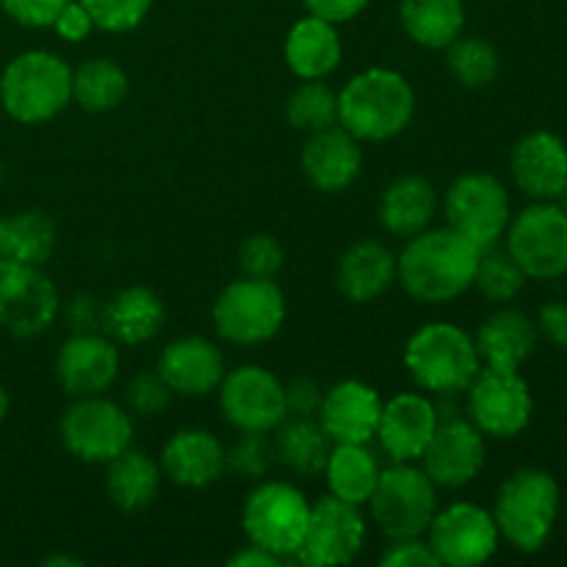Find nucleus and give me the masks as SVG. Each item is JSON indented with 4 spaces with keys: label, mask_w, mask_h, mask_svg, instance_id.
<instances>
[{
    "label": "nucleus",
    "mask_w": 567,
    "mask_h": 567,
    "mask_svg": "<svg viewBox=\"0 0 567 567\" xmlns=\"http://www.w3.org/2000/svg\"><path fill=\"white\" fill-rule=\"evenodd\" d=\"M482 249L452 227L421 230L396 258V280L413 299L443 305L474 288Z\"/></svg>",
    "instance_id": "obj_1"
},
{
    "label": "nucleus",
    "mask_w": 567,
    "mask_h": 567,
    "mask_svg": "<svg viewBox=\"0 0 567 567\" xmlns=\"http://www.w3.org/2000/svg\"><path fill=\"white\" fill-rule=\"evenodd\" d=\"M415 92L402 72L371 66L338 92V125L358 142H388L413 122Z\"/></svg>",
    "instance_id": "obj_2"
},
{
    "label": "nucleus",
    "mask_w": 567,
    "mask_h": 567,
    "mask_svg": "<svg viewBox=\"0 0 567 567\" xmlns=\"http://www.w3.org/2000/svg\"><path fill=\"white\" fill-rule=\"evenodd\" d=\"M559 507L563 491L548 471L518 468L502 482L491 513L502 540L520 554H537L551 540Z\"/></svg>",
    "instance_id": "obj_3"
},
{
    "label": "nucleus",
    "mask_w": 567,
    "mask_h": 567,
    "mask_svg": "<svg viewBox=\"0 0 567 567\" xmlns=\"http://www.w3.org/2000/svg\"><path fill=\"white\" fill-rule=\"evenodd\" d=\"M72 100V70L50 50H25L0 75V105L20 125H42Z\"/></svg>",
    "instance_id": "obj_4"
},
{
    "label": "nucleus",
    "mask_w": 567,
    "mask_h": 567,
    "mask_svg": "<svg viewBox=\"0 0 567 567\" xmlns=\"http://www.w3.org/2000/svg\"><path fill=\"white\" fill-rule=\"evenodd\" d=\"M404 365L415 385L435 396L465 391L480 374L482 360L474 336L449 321H430L410 336L404 347Z\"/></svg>",
    "instance_id": "obj_5"
},
{
    "label": "nucleus",
    "mask_w": 567,
    "mask_h": 567,
    "mask_svg": "<svg viewBox=\"0 0 567 567\" xmlns=\"http://www.w3.org/2000/svg\"><path fill=\"white\" fill-rule=\"evenodd\" d=\"M371 518L388 540L424 537L437 513V485L413 463H393L369 498Z\"/></svg>",
    "instance_id": "obj_6"
},
{
    "label": "nucleus",
    "mask_w": 567,
    "mask_h": 567,
    "mask_svg": "<svg viewBox=\"0 0 567 567\" xmlns=\"http://www.w3.org/2000/svg\"><path fill=\"white\" fill-rule=\"evenodd\" d=\"M286 321V293L275 280L247 277L221 288L214 302V327L227 343L258 347L271 341Z\"/></svg>",
    "instance_id": "obj_7"
},
{
    "label": "nucleus",
    "mask_w": 567,
    "mask_h": 567,
    "mask_svg": "<svg viewBox=\"0 0 567 567\" xmlns=\"http://www.w3.org/2000/svg\"><path fill=\"white\" fill-rule=\"evenodd\" d=\"M310 502L288 482H260L241 509L244 535L252 546L266 548L280 559L299 551L308 532Z\"/></svg>",
    "instance_id": "obj_8"
},
{
    "label": "nucleus",
    "mask_w": 567,
    "mask_h": 567,
    "mask_svg": "<svg viewBox=\"0 0 567 567\" xmlns=\"http://www.w3.org/2000/svg\"><path fill=\"white\" fill-rule=\"evenodd\" d=\"M61 443L81 463L105 465L133 443V419L100 393L78 396L61 415Z\"/></svg>",
    "instance_id": "obj_9"
},
{
    "label": "nucleus",
    "mask_w": 567,
    "mask_h": 567,
    "mask_svg": "<svg viewBox=\"0 0 567 567\" xmlns=\"http://www.w3.org/2000/svg\"><path fill=\"white\" fill-rule=\"evenodd\" d=\"M443 210H446L449 227L480 249L496 247L513 219L507 188L487 172L460 175L449 186Z\"/></svg>",
    "instance_id": "obj_10"
},
{
    "label": "nucleus",
    "mask_w": 567,
    "mask_h": 567,
    "mask_svg": "<svg viewBox=\"0 0 567 567\" xmlns=\"http://www.w3.org/2000/svg\"><path fill=\"white\" fill-rule=\"evenodd\" d=\"M468 415L471 424L487 437L509 441L518 437L535 415L529 382L518 369H493L482 365L468 388Z\"/></svg>",
    "instance_id": "obj_11"
},
{
    "label": "nucleus",
    "mask_w": 567,
    "mask_h": 567,
    "mask_svg": "<svg viewBox=\"0 0 567 567\" xmlns=\"http://www.w3.org/2000/svg\"><path fill=\"white\" fill-rule=\"evenodd\" d=\"M507 252L529 280L567 275V214L557 203H535L509 219Z\"/></svg>",
    "instance_id": "obj_12"
},
{
    "label": "nucleus",
    "mask_w": 567,
    "mask_h": 567,
    "mask_svg": "<svg viewBox=\"0 0 567 567\" xmlns=\"http://www.w3.org/2000/svg\"><path fill=\"white\" fill-rule=\"evenodd\" d=\"M426 543L441 565L476 567L496 557L502 535L491 509L457 502L437 509L426 529Z\"/></svg>",
    "instance_id": "obj_13"
},
{
    "label": "nucleus",
    "mask_w": 567,
    "mask_h": 567,
    "mask_svg": "<svg viewBox=\"0 0 567 567\" xmlns=\"http://www.w3.org/2000/svg\"><path fill=\"white\" fill-rule=\"evenodd\" d=\"M219 404L227 424L238 432H275L288 419L286 388L260 365H238L221 377Z\"/></svg>",
    "instance_id": "obj_14"
},
{
    "label": "nucleus",
    "mask_w": 567,
    "mask_h": 567,
    "mask_svg": "<svg viewBox=\"0 0 567 567\" xmlns=\"http://www.w3.org/2000/svg\"><path fill=\"white\" fill-rule=\"evenodd\" d=\"M365 520L360 507L341 502L330 493L310 504V520L305 540L293 557L308 567L347 565L363 551Z\"/></svg>",
    "instance_id": "obj_15"
},
{
    "label": "nucleus",
    "mask_w": 567,
    "mask_h": 567,
    "mask_svg": "<svg viewBox=\"0 0 567 567\" xmlns=\"http://www.w3.org/2000/svg\"><path fill=\"white\" fill-rule=\"evenodd\" d=\"M61 310L59 291L42 266L0 271V327L14 338L42 336Z\"/></svg>",
    "instance_id": "obj_16"
},
{
    "label": "nucleus",
    "mask_w": 567,
    "mask_h": 567,
    "mask_svg": "<svg viewBox=\"0 0 567 567\" xmlns=\"http://www.w3.org/2000/svg\"><path fill=\"white\" fill-rule=\"evenodd\" d=\"M487 460L485 435L465 419H441L430 446L421 454L424 474L435 482L437 487H457L471 485L482 474Z\"/></svg>",
    "instance_id": "obj_17"
},
{
    "label": "nucleus",
    "mask_w": 567,
    "mask_h": 567,
    "mask_svg": "<svg viewBox=\"0 0 567 567\" xmlns=\"http://www.w3.org/2000/svg\"><path fill=\"white\" fill-rule=\"evenodd\" d=\"M441 424V410L424 393H399L382 402L377 437L393 463H415Z\"/></svg>",
    "instance_id": "obj_18"
},
{
    "label": "nucleus",
    "mask_w": 567,
    "mask_h": 567,
    "mask_svg": "<svg viewBox=\"0 0 567 567\" xmlns=\"http://www.w3.org/2000/svg\"><path fill=\"white\" fill-rule=\"evenodd\" d=\"M509 172L520 192L535 203H557L567 183V144L551 131H532L509 155Z\"/></svg>",
    "instance_id": "obj_19"
},
{
    "label": "nucleus",
    "mask_w": 567,
    "mask_h": 567,
    "mask_svg": "<svg viewBox=\"0 0 567 567\" xmlns=\"http://www.w3.org/2000/svg\"><path fill=\"white\" fill-rule=\"evenodd\" d=\"M120 374V352L109 336L75 332L55 358V377L70 396H97Z\"/></svg>",
    "instance_id": "obj_20"
},
{
    "label": "nucleus",
    "mask_w": 567,
    "mask_h": 567,
    "mask_svg": "<svg viewBox=\"0 0 567 567\" xmlns=\"http://www.w3.org/2000/svg\"><path fill=\"white\" fill-rule=\"evenodd\" d=\"M382 399L360 380H341L321 396L316 421L332 443H369L380 426Z\"/></svg>",
    "instance_id": "obj_21"
},
{
    "label": "nucleus",
    "mask_w": 567,
    "mask_h": 567,
    "mask_svg": "<svg viewBox=\"0 0 567 567\" xmlns=\"http://www.w3.org/2000/svg\"><path fill=\"white\" fill-rule=\"evenodd\" d=\"M155 371L175 396H208L225 377V358L208 338L186 336L166 343Z\"/></svg>",
    "instance_id": "obj_22"
},
{
    "label": "nucleus",
    "mask_w": 567,
    "mask_h": 567,
    "mask_svg": "<svg viewBox=\"0 0 567 567\" xmlns=\"http://www.w3.org/2000/svg\"><path fill=\"white\" fill-rule=\"evenodd\" d=\"M299 161L310 186L324 194H338L358 181L363 169V150L352 133L341 125H330L310 133Z\"/></svg>",
    "instance_id": "obj_23"
},
{
    "label": "nucleus",
    "mask_w": 567,
    "mask_h": 567,
    "mask_svg": "<svg viewBox=\"0 0 567 567\" xmlns=\"http://www.w3.org/2000/svg\"><path fill=\"white\" fill-rule=\"evenodd\" d=\"M158 465L161 474L177 487L203 491L219 482L227 471L225 446L208 430H181L166 441Z\"/></svg>",
    "instance_id": "obj_24"
},
{
    "label": "nucleus",
    "mask_w": 567,
    "mask_h": 567,
    "mask_svg": "<svg viewBox=\"0 0 567 567\" xmlns=\"http://www.w3.org/2000/svg\"><path fill=\"white\" fill-rule=\"evenodd\" d=\"M537 324L518 308H502L487 316L476 330L474 343L482 365L493 369H520L537 347Z\"/></svg>",
    "instance_id": "obj_25"
},
{
    "label": "nucleus",
    "mask_w": 567,
    "mask_h": 567,
    "mask_svg": "<svg viewBox=\"0 0 567 567\" xmlns=\"http://www.w3.org/2000/svg\"><path fill=\"white\" fill-rule=\"evenodd\" d=\"M166 321V305L155 291L144 286L122 288L105 302L100 327L114 343L138 347L153 341Z\"/></svg>",
    "instance_id": "obj_26"
},
{
    "label": "nucleus",
    "mask_w": 567,
    "mask_h": 567,
    "mask_svg": "<svg viewBox=\"0 0 567 567\" xmlns=\"http://www.w3.org/2000/svg\"><path fill=\"white\" fill-rule=\"evenodd\" d=\"M396 280V258L380 241H358L338 260V291L354 305L380 299Z\"/></svg>",
    "instance_id": "obj_27"
},
{
    "label": "nucleus",
    "mask_w": 567,
    "mask_h": 567,
    "mask_svg": "<svg viewBox=\"0 0 567 567\" xmlns=\"http://www.w3.org/2000/svg\"><path fill=\"white\" fill-rule=\"evenodd\" d=\"M286 64L302 81H321L341 64V37L321 17H305L288 31Z\"/></svg>",
    "instance_id": "obj_28"
},
{
    "label": "nucleus",
    "mask_w": 567,
    "mask_h": 567,
    "mask_svg": "<svg viewBox=\"0 0 567 567\" xmlns=\"http://www.w3.org/2000/svg\"><path fill=\"white\" fill-rule=\"evenodd\" d=\"M437 210V194L426 177L404 175L396 177L382 192L380 221L391 236L413 238L430 227Z\"/></svg>",
    "instance_id": "obj_29"
},
{
    "label": "nucleus",
    "mask_w": 567,
    "mask_h": 567,
    "mask_svg": "<svg viewBox=\"0 0 567 567\" xmlns=\"http://www.w3.org/2000/svg\"><path fill=\"white\" fill-rule=\"evenodd\" d=\"M161 487V465L150 454L127 446L105 463V493L122 513H142L155 502Z\"/></svg>",
    "instance_id": "obj_30"
},
{
    "label": "nucleus",
    "mask_w": 567,
    "mask_h": 567,
    "mask_svg": "<svg viewBox=\"0 0 567 567\" xmlns=\"http://www.w3.org/2000/svg\"><path fill=\"white\" fill-rule=\"evenodd\" d=\"M55 249V225L42 210L0 219V271L44 266Z\"/></svg>",
    "instance_id": "obj_31"
},
{
    "label": "nucleus",
    "mask_w": 567,
    "mask_h": 567,
    "mask_svg": "<svg viewBox=\"0 0 567 567\" xmlns=\"http://www.w3.org/2000/svg\"><path fill=\"white\" fill-rule=\"evenodd\" d=\"M380 463L365 443H336L324 465L327 487L341 502L365 507L380 482Z\"/></svg>",
    "instance_id": "obj_32"
},
{
    "label": "nucleus",
    "mask_w": 567,
    "mask_h": 567,
    "mask_svg": "<svg viewBox=\"0 0 567 567\" xmlns=\"http://www.w3.org/2000/svg\"><path fill=\"white\" fill-rule=\"evenodd\" d=\"M402 28L426 50H446L465 28L463 0H402Z\"/></svg>",
    "instance_id": "obj_33"
},
{
    "label": "nucleus",
    "mask_w": 567,
    "mask_h": 567,
    "mask_svg": "<svg viewBox=\"0 0 567 567\" xmlns=\"http://www.w3.org/2000/svg\"><path fill=\"white\" fill-rule=\"evenodd\" d=\"M275 432L277 435L271 443H275V454L282 460V465H288L299 476L324 474V465L336 443L327 437L319 421L286 419Z\"/></svg>",
    "instance_id": "obj_34"
},
{
    "label": "nucleus",
    "mask_w": 567,
    "mask_h": 567,
    "mask_svg": "<svg viewBox=\"0 0 567 567\" xmlns=\"http://www.w3.org/2000/svg\"><path fill=\"white\" fill-rule=\"evenodd\" d=\"M127 72L111 59H89L72 72V100L83 111L105 114L125 103L127 97Z\"/></svg>",
    "instance_id": "obj_35"
},
{
    "label": "nucleus",
    "mask_w": 567,
    "mask_h": 567,
    "mask_svg": "<svg viewBox=\"0 0 567 567\" xmlns=\"http://www.w3.org/2000/svg\"><path fill=\"white\" fill-rule=\"evenodd\" d=\"M446 66L460 86L485 89L498 78L502 59H498V50L491 42L460 33L446 48Z\"/></svg>",
    "instance_id": "obj_36"
},
{
    "label": "nucleus",
    "mask_w": 567,
    "mask_h": 567,
    "mask_svg": "<svg viewBox=\"0 0 567 567\" xmlns=\"http://www.w3.org/2000/svg\"><path fill=\"white\" fill-rule=\"evenodd\" d=\"M526 280L529 277L524 275V269L515 264V258L507 249H498V244L491 249H482L480 264H476L474 288L487 302H513L524 291Z\"/></svg>",
    "instance_id": "obj_37"
},
{
    "label": "nucleus",
    "mask_w": 567,
    "mask_h": 567,
    "mask_svg": "<svg viewBox=\"0 0 567 567\" xmlns=\"http://www.w3.org/2000/svg\"><path fill=\"white\" fill-rule=\"evenodd\" d=\"M286 116L302 133L338 125V94L321 81H302L288 97Z\"/></svg>",
    "instance_id": "obj_38"
},
{
    "label": "nucleus",
    "mask_w": 567,
    "mask_h": 567,
    "mask_svg": "<svg viewBox=\"0 0 567 567\" xmlns=\"http://www.w3.org/2000/svg\"><path fill=\"white\" fill-rule=\"evenodd\" d=\"M275 457V443L266 437V432H241V437L230 449H225L227 471L244 480H264Z\"/></svg>",
    "instance_id": "obj_39"
},
{
    "label": "nucleus",
    "mask_w": 567,
    "mask_h": 567,
    "mask_svg": "<svg viewBox=\"0 0 567 567\" xmlns=\"http://www.w3.org/2000/svg\"><path fill=\"white\" fill-rule=\"evenodd\" d=\"M92 17L94 28L111 33H125L142 25L144 17L150 14L153 0H78Z\"/></svg>",
    "instance_id": "obj_40"
},
{
    "label": "nucleus",
    "mask_w": 567,
    "mask_h": 567,
    "mask_svg": "<svg viewBox=\"0 0 567 567\" xmlns=\"http://www.w3.org/2000/svg\"><path fill=\"white\" fill-rule=\"evenodd\" d=\"M238 264H241L244 275L260 277V280H275L280 275L282 264H286V249L269 233H255L238 249Z\"/></svg>",
    "instance_id": "obj_41"
},
{
    "label": "nucleus",
    "mask_w": 567,
    "mask_h": 567,
    "mask_svg": "<svg viewBox=\"0 0 567 567\" xmlns=\"http://www.w3.org/2000/svg\"><path fill=\"white\" fill-rule=\"evenodd\" d=\"M172 396H175V393H172L169 385L161 380L158 371H155V374H147V371H144V374H136L125 385V404L127 410L136 415H161L169 408Z\"/></svg>",
    "instance_id": "obj_42"
},
{
    "label": "nucleus",
    "mask_w": 567,
    "mask_h": 567,
    "mask_svg": "<svg viewBox=\"0 0 567 567\" xmlns=\"http://www.w3.org/2000/svg\"><path fill=\"white\" fill-rule=\"evenodd\" d=\"M70 0H0L6 14L25 28H53Z\"/></svg>",
    "instance_id": "obj_43"
},
{
    "label": "nucleus",
    "mask_w": 567,
    "mask_h": 567,
    "mask_svg": "<svg viewBox=\"0 0 567 567\" xmlns=\"http://www.w3.org/2000/svg\"><path fill=\"white\" fill-rule=\"evenodd\" d=\"M382 567H437L435 551L430 543L421 537H404V540H391L385 554L380 557Z\"/></svg>",
    "instance_id": "obj_44"
},
{
    "label": "nucleus",
    "mask_w": 567,
    "mask_h": 567,
    "mask_svg": "<svg viewBox=\"0 0 567 567\" xmlns=\"http://www.w3.org/2000/svg\"><path fill=\"white\" fill-rule=\"evenodd\" d=\"M321 388L308 377H299L291 385H286V408L288 419H316L321 408Z\"/></svg>",
    "instance_id": "obj_45"
},
{
    "label": "nucleus",
    "mask_w": 567,
    "mask_h": 567,
    "mask_svg": "<svg viewBox=\"0 0 567 567\" xmlns=\"http://www.w3.org/2000/svg\"><path fill=\"white\" fill-rule=\"evenodd\" d=\"M535 324L537 332H540L548 343H554V347L565 349L567 352V302L554 299V302L543 305Z\"/></svg>",
    "instance_id": "obj_46"
},
{
    "label": "nucleus",
    "mask_w": 567,
    "mask_h": 567,
    "mask_svg": "<svg viewBox=\"0 0 567 567\" xmlns=\"http://www.w3.org/2000/svg\"><path fill=\"white\" fill-rule=\"evenodd\" d=\"M53 28L59 31L61 39H66V42H83V39L89 37V31L94 28V22L78 0H70L66 9L61 11L59 20H55Z\"/></svg>",
    "instance_id": "obj_47"
},
{
    "label": "nucleus",
    "mask_w": 567,
    "mask_h": 567,
    "mask_svg": "<svg viewBox=\"0 0 567 567\" xmlns=\"http://www.w3.org/2000/svg\"><path fill=\"white\" fill-rule=\"evenodd\" d=\"M313 17H321L327 22H349L369 6V0H302Z\"/></svg>",
    "instance_id": "obj_48"
},
{
    "label": "nucleus",
    "mask_w": 567,
    "mask_h": 567,
    "mask_svg": "<svg viewBox=\"0 0 567 567\" xmlns=\"http://www.w3.org/2000/svg\"><path fill=\"white\" fill-rule=\"evenodd\" d=\"M227 565L230 567H277V565H282V559L277 557V554H271V551H266V548L252 546V543H249V546L238 548V551L227 559Z\"/></svg>",
    "instance_id": "obj_49"
},
{
    "label": "nucleus",
    "mask_w": 567,
    "mask_h": 567,
    "mask_svg": "<svg viewBox=\"0 0 567 567\" xmlns=\"http://www.w3.org/2000/svg\"><path fill=\"white\" fill-rule=\"evenodd\" d=\"M44 567H61V565H66V567H81L83 563L81 559H75V557H66V554H55V557H48L42 563Z\"/></svg>",
    "instance_id": "obj_50"
},
{
    "label": "nucleus",
    "mask_w": 567,
    "mask_h": 567,
    "mask_svg": "<svg viewBox=\"0 0 567 567\" xmlns=\"http://www.w3.org/2000/svg\"><path fill=\"white\" fill-rule=\"evenodd\" d=\"M6 413H9V393H6L3 382H0V426H3Z\"/></svg>",
    "instance_id": "obj_51"
},
{
    "label": "nucleus",
    "mask_w": 567,
    "mask_h": 567,
    "mask_svg": "<svg viewBox=\"0 0 567 567\" xmlns=\"http://www.w3.org/2000/svg\"><path fill=\"white\" fill-rule=\"evenodd\" d=\"M557 205H559V208H563V210H565V214H567V183H565L563 194H559V197H557Z\"/></svg>",
    "instance_id": "obj_52"
},
{
    "label": "nucleus",
    "mask_w": 567,
    "mask_h": 567,
    "mask_svg": "<svg viewBox=\"0 0 567 567\" xmlns=\"http://www.w3.org/2000/svg\"><path fill=\"white\" fill-rule=\"evenodd\" d=\"M0 175H3V164H0Z\"/></svg>",
    "instance_id": "obj_53"
}]
</instances>
